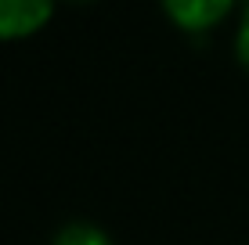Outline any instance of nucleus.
Returning <instances> with one entry per match:
<instances>
[{"label": "nucleus", "mask_w": 249, "mask_h": 245, "mask_svg": "<svg viewBox=\"0 0 249 245\" xmlns=\"http://www.w3.org/2000/svg\"><path fill=\"white\" fill-rule=\"evenodd\" d=\"M47 0H0V40H25L51 22Z\"/></svg>", "instance_id": "obj_2"}, {"label": "nucleus", "mask_w": 249, "mask_h": 245, "mask_svg": "<svg viewBox=\"0 0 249 245\" xmlns=\"http://www.w3.org/2000/svg\"><path fill=\"white\" fill-rule=\"evenodd\" d=\"M51 245H116L108 238V231L101 224H90V220H72L65 227H58L54 242Z\"/></svg>", "instance_id": "obj_3"}, {"label": "nucleus", "mask_w": 249, "mask_h": 245, "mask_svg": "<svg viewBox=\"0 0 249 245\" xmlns=\"http://www.w3.org/2000/svg\"><path fill=\"white\" fill-rule=\"evenodd\" d=\"M162 11L184 33H210L235 11V4L231 0H166Z\"/></svg>", "instance_id": "obj_1"}, {"label": "nucleus", "mask_w": 249, "mask_h": 245, "mask_svg": "<svg viewBox=\"0 0 249 245\" xmlns=\"http://www.w3.org/2000/svg\"><path fill=\"white\" fill-rule=\"evenodd\" d=\"M235 50H238V62L249 69V7L238 18V29H235Z\"/></svg>", "instance_id": "obj_4"}]
</instances>
